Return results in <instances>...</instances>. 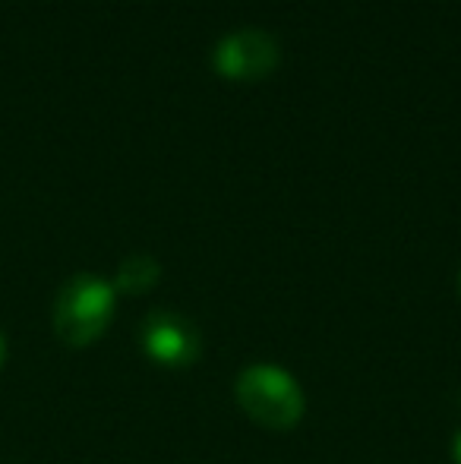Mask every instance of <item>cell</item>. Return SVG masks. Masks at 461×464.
Masks as SVG:
<instances>
[{
    "instance_id": "obj_1",
    "label": "cell",
    "mask_w": 461,
    "mask_h": 464,
    "mask_svg": "<svg viewBox=\"0 0 461 464\" xmlns=\"http://www.w3.org/2000/svg\"><path fill=\"white\" fill-rule=\"evenodd\" d=\"M234 398L240 411L250 417L256 427L272 433H288L303 420V389L288 370L272 367V363H253L234 379Z\"/></svg>"
},
{
    "instance_id": "obj_6",
    "label": "cell",
    "mask_w": 461,
    "mask_h": 464,
    "mask_svg": "<svg viewBox=\"0 0 461 464\" xmlns=\"http://www.w3.org/2000/svg\"><path fill=\"white\" fill-rule=\"evenodd\" d=\"M452 461L461 464V430L456 433V440H452Z\"/></svg>"
},
{
    "instance_id": "obj_8",
    "label": "cell",
    "mask_w": 461,
    "mask_h": 464,
    "mask_svg": "<svg viewBox=\"0 0 461 464\" xmlns=\"http://www.w3.org/2000/svg\"><path fill=\"white\" fill-rule=\"evenodd\" d=\"M456 291H458V300H461V272H458V281H456Z\"/></svg>"
},
{
    "instance_id": "obj_5",
    "label": "cell",
    "mask_w": 461,
    "mask_h": 464,
    "mask_svg": "<svg viewBox=\"0 0 461 464\" xmlns=\"http://www.w3.org/2000/svg\"><path fill=\"white\" fill-rule=\"evenodd\" d=\"M158 278H161L158 259L149 256V253H133V256H127L120 266H117L114 291L136 297V294H149V291H152V287L158 285Z\"/></svg>"
},
{
    "instance_id": "obj_4",
    "label": "cell",
    "mask_w": 461,
    "mask_h": 464,
    "mask_svg": "<svg viewBox=\"0 0 461 464\" xmlns=\"http://www.w3.org/2000/svg\"><path fill=\"white\" fill-rule=\"evenodd\" d=\"M139 344L146 357L158 367L184 370L203 354V335L197 323L174 310H152L139 325Z\"/></svg>"
},
{
    "instance_id": "obj_3",
    "label": "cell",
    "mask_w": 461,
    "mask_h": 464,
    "mask_svg": "<svg viewBox=\"0 0 461 464\" xmlns=\"http://www.w3.org/2000/svg\"><path fill=\"white\" fill-rule=\"evenodd\" d=\"M282 63V44L265 29H237L218 38L212 48V67L222 80L256 82L272 76Z\"/></svg>"
},
{
    "instance_id": "obj_2",
    "label": "cell",
    "mask_w": 461,
    "mask_h": 464,
    "mask_svg": "<svg viewBox=\"0 0 461 464\" xmlns=\"http://www.w3.org/2000/svg\"><path fill=\"white\" fill-rule=\"evenodd\" d=\"M117 291L99 276H73L54 297V335L67 348H89L108 332L114 319Z\"/></svg>"
},
{
    "instance_id": "obj_7",
    "label": "cell",
    "mask_w": 461,
    "mask_h": 464,
    "mask_svg": "<svg viewBox=\"0 0 461 464\" xmlns=\"http://www.w3.org/2000/svg\"><path fill=\"white\" fill-rule=\"evenodd\" d=\"M4 363H6V338H4V332H0V370H4Z\"/></svg>"
}]
</instances>
